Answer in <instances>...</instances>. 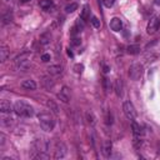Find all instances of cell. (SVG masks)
<instances>
[{"label":"cell","mask_w":160,"mask_h":160,"mask_svg":"<svg viewBox=\"0 0 160 160\" xmlns=\"http://www.w3.org/2000/svg\"><path fill=\"white\" fill-rule=\"evenodd\" d=\"M14 111L16 115L23 116V118H31L34 115V108L30 104L25 103L23 100H18L14 104Z\"/></svg>","instance_id":"1"},{"label":"cell","mask_w":160,"mask_h":160,"mask_svg":"<svg viewBox=\"0 0 160 160\" xmlns=\"http://www.w3.org/2000/svg\"><path fill=\"white\" fill-rule=\"evenodd\" d=\"M38 119H39V124L42 126L43 130L45 131H51L55 126V120L53 118L49 113H40L38 115Z\"/></svg>","instance_id":"2"},{"label":"cell","mask_w":160,"mask_h":160,"mask_svg":"<svg viewBox=\"0 0 160 160\" xmlns=\"http://www.w3.org/2000/svg\"><path fill=\"white\" fill-rule=\"evenodd\" d=\"M144 74V66L140 64V63H135V64H133L130 66V69H129V76L131 80H135V82H138V80L141 79Z\"/></svg>","instance_id":"3"},{"label":"cell","mask_w":160,"mask_h":160,"mask_svg":"<svg viewBox=\"0 0 160 160\" xmlns=\"http://www.w3.org/2000/svg\"><path fill=\"white\" fill-rule=\"evenodd\" d=\"M123 111H124L125 116L129 120H134L136 118V110L134 108V105H133V103L129 101V100L124 101V104H123Z\"/></svg>","instance_id":"4"},{"label":"cell","mask_w":160,"mask_h":160,"mask_svg":"<svg viewBox=\"0 0 160 160\" xmlns=\"http://www.w3.org/2000/svg\"><path fill=\"white\" fill-rule=\"evenodd\" d=\"M66 153H68V149L64 143H56L55 144V149H54V159H63L65 158Z\"/></svg>","instance_id":"5"},{"label":"cell","mask_w":160,"mask_h":160,"mask_svg":"<svg viewBox=\"0 0 160 160\" xmlns=\"http://www.w3.org/2000/svg\"><path fill=\"white\" fill-rule=\"evenodd\" d=\"M49 145H50L49 141H46V140H44V139H36V140L34 141V144H33L34 149H35L36 151H43V153H46V151H48Z\"/></svg>","instance_id":"6"},{"label":"cell","mask_w":160,"mask_h":160,"mask_svg":"<svg viewBox=\"0 0 160 160\" xmlns=\"http://www.w3.org/2000/svg\"><path fill=\"white\" fill-rule=\"evenodd\" d=\"M58 98H59V100H61L65 104L69 103L70 99H71V90L68 86H63L61 90L59 91V94H58Z\"/></svg>","instance_id":"7"},{"label":"cell","mask_w":160,"mask_h":160,"mask_svg":"<svg viewBox=\"0 0 160 160\" xmlns=\"http://www.w3.org/2000/svg\"><path fill=\"white\" fill-rule=\"evenodd\" d=\"M159 25H160V20L158 16H154L149 20L148 23V26H146V31H148V34H155L156 30L159 29Z\"/></svg>","instance_id":"8"},{"label":"cell","mask_w":160,"mask_h":160,"mask_svg":"<svg viewBox=\"0 0 160 160\" xmlns=\"http://www.w3.org/2000/svg\"><path fill=\"white\" fill-rule=\"evenodd\" d=\"M39 6L42 8L43 10H45V11H53V10H54V8H55L53 0H40Z\"/></svg>","instance_id":"9"},{"label":"cell","mask_w":160,"mask_h":160,"mask_svg":"<svg viewBox=\"0 0 160 160\" xmlns=\"http://www.w3.org/2000/svg\"><path fill=\"white\" fill-rule=\"evenodd\" d=\"M48 73L51 76H59L63 73V66L61 65H51L48 68Z\"/></svg>","instance_id":"10"},{"label":"cell","mask_w":160,"mask_h":160,"mask_svg":"<svg viewBox=\"0 0 160 160\" xmlns=\"http://www.w3.org/2000/svg\"><path fill=\"white\" fill-rule=\"evenodd\" d=\"M0 110H2V113H4V114H10L13 110H14V108H13L11 104L8 100H2L0 101Z\"/></svg>","instance_id":"11"},{"label":"cell","mask_w":160,"mask_h":160,"mask_svg":"<svg viewBox=\"0 0 160 160\" xmlns=\"http://www.w3.org/2000/svg\"><path fill=\"white\" fill-rule=\"evenodd\" d=\"M111 148H113L111 141H110V140H105L104 144H103V150H101V153H103V155H104L105 158H109V156H110V154H111Z\"/></svg>","instance_id":"12"},{"label":"cell","mask_w":160,"mask_h":160,"mask_svg":"<svg viewBox=\"0 0 160 160\" xmlns=\"http://www.w3.org/2000/svg\"><path fill=\"white\" fill-rule=\"evenodd\" d=\"M123 28V23L119 18H113L110 21V29L113 31H120Z\"/></svg>","instance_id":"13"},{"label":"cell","mask_w":160,"mask_h":160,"mask_svg":"<svg viewBox=\"0 0 160 160\" xmlns=\"http://www.w3.org/2000/svg\"><path fill=\"white\" fill-rule=\"evenodd\" d=\"M131 128H133V133H134V135L135 136H143L144 135V130H143V126H140L138 123H135L134 120H133V123H131Z\"/></svg>","instance_id":"14"},{"label":"cell","mask_w":160,"mask_h":160,"mask_svg":"<svg viewBox=\"0 0 160 160\" xmlns=\"http://www.w3.org/2000/svg\"><path fill=\"white\" fill-rule=\"evenodd\" d=\"M21 88L25 89V90H35L36 89V83L31 79L25 80V82L21 83Z\"/></svg>","instance_id":"15"},{"label":"cell","mask_w":160,"mask_h":160,"mask_svg":"<svg viewBox=\"0 0 160 160\" xmlns=\"http://www.w3.org/2000/svg\"><path fill=\"white\" fill-rule=\"evenodd\" d=\"M114 89H115V94L119 98H122L123 96V82H122V79H116L115 80Z\"/></svg>","instance_id":"16"},{"label":"cell","mask_w":160,"mask_h":160,"mask_svg":"<svg viewBox=\"0 0 160 160\" xmlns=\"http://www.w3.org/2000/svg\"><path fill=\"white\" fill-rule=\"evenodd\" d=\"M2 20H3V24H9L11 20H13V13L10 9H6L3 15H2Z\"/></svg>","instance_id":"17"},{"label":"cell","mask_w":160,"mask_h":160,"mask_svg":"<svg viewBox=\"0 0 160 160\" xmlns=\"http://www.w3.org/2000/svg\"><path fill=\"white\" fill-rule=\"evenodd\" d=\"M9 56V50L6 46H2L0 48V61L4 63Z\"/></svg>","instance_id":"18"},{"label":"cell","mask_w":160,"mask_h":160,"mask_svg":"<svg viewBox=\"0 0 160 160\" xmlns=\"http://www.w3.org/2000/svg\"><path fill=\"white\" fill-rule=\"evenodd\" d=\"M126 51H128V54H130V55H136V54H139V53H140V46L139 45H129Z\"/></svg>","instance_id":"19"},{"label":"cell","mask_w":160,"mask_h":160,"mask_svg":"<svg viewBox=\"0 0 160 160\" xmlns=\"http://www.w3.org/2000/svg\"><path fill=\"white\" fill-rule=\"evenodd\" d=\"M43 85L46 89H51L53 86H54V80H53L51 78H49V76H44L43 78Z\"/></svg>","instance_id":"20"},{"label":"cell","mask_w":160,"mask_h":160,"mask_svg":"<svg viewBox=\"0 0 160 160\" xmlns=\"http://www.w3.org/2000/svg\"><path fill=\"white\" fill-rule=\"evenodd\" d=\"M50 39H51V35H50L49 33L43 34L42 36H40V44H42V45H46V44H49V43H50Z\"/></svg>","instance_id":"21"},{"label":"cell","mask_w":160,"mask_h":160,"mask_svg":"<svg viewBox=\"0 0 160 160\" xmlns=\"http://www.w3.org/2000/svg\"><path fill=\"white\" fill-rule=\"evenodd\" d=\"M46 105L49 106V109L54 113V114H58L59 113V108H58V105L53 101V100H48V103H46Z\"/></svg>","instance_id":"22"},{"label":"cell","mask_w":160,"mask_h":160,"mask_svg":"<svg viewBox=\"0 0 160 160\" xmlns=\"http://www.w3.org/2000/svg\"><path fill=\"white\" fill-rule=\"evenodd\" d=\"M89 8H88V5H85L84 8H83V11H82V14H80V19L82 20H84V21H86L88 20V18H89Z\"/></svg>","instance_id":"23"},{"label":"cell","mask_w":160,"mask_h":160,"mask_svg":"<svg viewBox=\"0 0 160 160\" xmlns=\"http://www.w3.org/2000/svg\"><path fill=\"white\" fill-rule=\"evenodd\" d=\"M33 158L36 159V160H48V159H49V155H48L46 153H43V151H38V154L33 155Z\"/></svg>","instance_id":"24"},{"label":"cell","mask_w":160,"mask_h":160,"mask_svg":"<svg viewBox=\"0 0 160 160\" xmlns=\"http://www.w3.org/2000/svg\"><path fill=\"white\" fill-rule=\"evenodd\" d=\"M76 9H78V4L76 3H70V4H68L65 6V11L68 13V14H69V13H74Z\"/></svg>","instance_id":"25"},{"label":"cell","mask_w":160,"mask_h":160,"mask_svg":"<svg viewBox=\"0 0 160 160\" xmlns=\"http://www.w3.org/2000/svg\"><path fill=\"white\" fill-rule=\"evenodd\" d=\"M103 86H104V90L105 91H109L110 90V88H111V83H110V80L108 79V78H104L103 79Z\"/></svg>","instance_id":"26"},{"label":"cell","mask_w":160,"mask_h":160,"mask_svg":"<svg viewBox=\"0 0 160 160\" xmlns=\"http://www.w3.org/2000/svg\"><path fill=\"white\" fill-rule=\"evenodd\" d=\"M90 23H91V25L94 26L95 29H99V28H100V25H101V24H100V20H99L96 16H91Z\"/></svg>","instance_id":"27"},{"label":"cell","mask_w":160,"mask_h":160,"mask_svg":"<svg viewBox=\"0 0 160 160\" xmlns=\"http://www.w3.org/2000/svg\"><path fill=\"white\" fill-rule=\"evenodd\" d=\"M86 120H88V123L91 124V125L95 123V116H94V114H93L91 111H88V113H86Z\"/></svg>","instance_id":"28"},{"label":"cell","mask_w":160,"mask_h":160,"mask_svg":"<svg viewBox=\"0 0 160 160\" xmlns=\"http://www.w3.org/2000/svg\"><path fill=\"white\" fill-rule=\"evenodd\" d=\"M80 44H82V39L78 38V36H73V39H71V45L78 46V45H80Z\"/></svg>","instance_id":"29"},{"label":"cell","mask_w":160,"mask_h":160,"mask_svg":"<svg viewBox=\"0 0 160 160\" xmlns=\"http://www.w3.org/2000/svg\"><path fill=\"white\" fill-rule=\"evenodd\" d=\"M114 2H115V0H103V4L106 8H111L114 5Z\"/></svg>","instance_id":"30"},{"label":"cell","mask_w":160,"mask_h":160,"mask_svg":"<svg viewBox=\"0 0 160 160\" xmlns=\"http://www.w3.org/2000/svg\"><path fill=\"white\" fill-rule=\"evenodd\" d=\"M83 69H84V65H83V64H76V65L74 66V70H75V73H82V71H83Z\"/></svg>","instance_id":"31"},{"label":"cell","mask_w":160,"mask_h":160,"mask_svg":"<svg viewBox=\"0 0 160 160\" xmlns=\"http://www.w3.org/2000/svg\"><path fill=\"white\" fill-rule=\"evenodd\" d=\"M42 60H43L44 63L50 61V54H43V55H42Z\"/></svg>","instance_id":"32"},{"label":"cell","mask_w":160,"mask_h":160,"mask_svg":"<svg viewBox=\"0 0 160 160\" xmlns=\"http://www.w3.org/2000/svg\"><path fill=\"white\" fill-rule=\"evenodd\" d=\"M106 124H113V115L110 113H108V116H106Z\"/></svg>","instance_id":"33"},{"label":"cell","mask_w":160,"mask_h":160,"mask_svg":"<svg viewBox=\"0 0 160 160\" xmlns=\"http://www.w3.org/2000/svg\"><path fill=\"white\" fill-rule=\"evenodd\" d=\"M104 73H105V74L109 73V68H108V66H104Z\"/></svg>","instance_id":"34"},{"label":"cell","mask_w":160,"mask_h":160,"mask_svg":"<svg viewBox=\"0 0 160 160\" xmlns=\"http://www.w3.org/2000/svg\"><path fill=\"white\" fill-rule=\"evenodd\" d=\"M154 4L155 5H160V0H154Z\"/></svg>","instance_id":"35"},{"label":"cell","mask_w":160,"mask_h":160,"mask_svg":"<svg viewBox=\"0 0 160 160\" xmlns=\"http://www.w3.org/2000/svg\"><path fill=\"white\" fill-rule=\"evenodd\" d=\"M28 2H31V0H21V3H28Z\"/></svg>","instance_id":"36"}]
</instances>
